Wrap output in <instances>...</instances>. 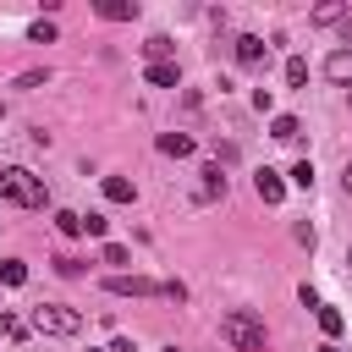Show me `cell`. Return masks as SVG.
<instances>
[{"mask_svg":"<svg viewBox=\"0 0 352 352\" xmlns=\"http://www.w3.org/2000/svg\"><path fill=\"white\" fill-rule=\"evenodd\" d=\"M148 82H154V88H182V66H176V60H154V66H148Z\"/></svg>","mask_w":352,"mask_h":352,"instance_id":"obj_9","label":"cell"},{"mask_svg":"<svg viewBox=\"0 0 352 352\" xmlns=\"http://www.w3.org/2000/svg\"><path fill=\"white\" fill-rule=\"evenodd\" d=\"M319 352H341V346H336V341H324V346H319Z\"/></svg>","mask_w":352,"mask_h":352,"instance_id":"obj_26","label":"cell"},{"mask_svg":"<svg viewBox=\"0 0 352 352\" xmlns=\"http://www.w3.org/2000/svg\"><path fill=\"white\" fill-rule=\"evenodd\" d=\"M346 264H352V248H346Z\"/></svg>","mask_w":352,"mask_h":352,"instance_id":"obj_27","label":"cell"},{"mask_svg":"<svg viewBox=\"0 0 352 352\" xmlns=\"http://www.w3.org/2000/svg\"><path fill=\"white\" fill-rule=\"evenodd\" d=\"M0 198H11V204H22V209H44V204H50L44 182H38L33 170H22V165H6V170H0Z\"/></svg>","mask_w":352,"mask_h":352,"instance_id":"obj_2","label":"cell"},{"mask_svg":"<svg viewBox=\"0 0 352 352\" xmlns=\"http://www.w3.org/2000/svg\"><path fill=\"white\" fill-rule=\"evenodd\" d=\"M292 182H297V187H314V165L297 160V165H292Z\"/></svg>","mask_w":352,"mask_h":352,"instance_id":"obj_21","label":"cell"},{"mask_svg":"<svg viewBox=\"0 0 352 352\" xmlns=\"http://www.w3.org/2000/svg\"><path fill=\"white\" fill-rule=\"evenodd\" d=\"M341 187H346V192H352V165H346V170H341Z\"/></svg>","mask_w":352,"mask_h":352,"instance_id":"obj_25","label":"cell"},{"mask_svg":"<svg viewBox=\"0 0 352 352\" xmlns=\"http://www.w3.org/2000/svg\"><path fill=\"white\" fill-rule=\"evenodd\" d=\"M297 132H302L297 116H275V121H270V138H280V143H297Z\"/></svg>","mask_w":352,"mask_h":352,"instance_id":"obj_12","label":"cell"},{"mask_svg":"<svg viewBox=\"0 0 352 352\" xmlns=\"http://www.w3.org/2000/svg\"><path fill=\"white\" fill-rule=\"evenodd\" d=\"M104 286H110L116 297H154V292L165 297V286H160V280H143V275H110Z\"/></svg>","mask_w":352,"mask_h":352,"instance_id":"obj_4","label":"cell"},{"mask_svg":"<svg viewBox=\"0 0 352 352\" xmlns=\"http://www.w3.org/2000/svg\"><path fill=\"white\" fill-rule=\"evenodd\" d=\"M132 192H138V187H132L126 176H104V198H110V204H132Z\"/></svg>","mask_w":352,"mask_h":352,"instance_id":"obj_13","label":"cell"},{"mask_svg":"<svg viewBox=\"0 0 352 352\" xmlns=\"http://www.w3.org/2000/svg\"><path fill=\"white\" fill-rule=\"evenodd\" d=\"M0 336H11V341H22V336H28V324H22L16 314H6V308H0Z\"/></svg>","mask_w":352,"mask_h":352,"instance_id":"obj_19","label":"cell"},{"mask_svg":"<svg viewBox=\"0 0 352 352\" xmlns=\"http://www.w3.org/2000/svg\"><path fill=\"white\" fill-rule=\"evenodd\" d=\"M104 264H132V253L121 242H104Z\"/></svg>","mask_w":352,"mask_h":352,"instance_id":"obj_23","label":"cell"},{"mask_svg":"<svg viewBox=\"0 0 352 352\" xmlns=\"http://www.w3.org/2000/svg\"><path fill=\"white\" fill-rule=\"evenodd\" d=\"M94 11H99L104 22H132V16H138V0H99Z\"/></svg>","mask_w":352,"mask_h":352,"instance_id":"obj_8","label":"cell"},{"mask_svg":"<svg viewBox=\"0 0 352 352\" xmlns=\"http://www.w3.org/2000/svg\"><path fill=\"white\" fill-rule=\"evenodd\" d=\"M28 38H33V44H50V38H55V22H33Z\"/></svg>","mask_w":352,"mask_h":352,"instance_id":"obj_20","label":"cell"},{"mask_svg":"<svg viewBox=\"0 0 352 352\" xmlns=\"http://www.w3.org/2000/svg\"><path fill=\"white\" fill-rule=\"evenodd\" d=\"M82 231H88V236H104L110 220H104V214H82Z\"/></svg>","mask_w":352,"mask_h":352,"instance_id":"obj_22","label":"cell"},{"mask_svg":"<svg viewBox=\"0 0 352 352\" xmlns=\"http://www.w3.org/2000/svg\"><path fill=\"white\" fill-rule=\"evenodd\" d=\"M220 341H226L231 352H264V319L248 314V308H231V314L220 319Z\"/></svg>","mask_w":352,"mask_h":352,"instance_id":"obj_1","label":"cell"},{"mask_svg":"<svg viewBox=\"0 0 352 352\" xmlns=\"http://www.w3.org/2000/svg\"><path fill=\"white\" fill-rule=\"evenodd\" d=\"M143 55H148V66H154V60H170V38H160V33H154V38L143 44Z\"/></svg>","mask_w":352,"mask_h":352,"instance_id":"obj_17","label":"cell"},{"mask_svg":"<svg viewBox=\"0 0 352 352\" xmlns=\"http://www.w3.org/2000/svg\"><path fill=\"white\" fill-rule=\"evenodd\" d=\"M38 82H50V72H22L16 77V88H38Z\"/></svg>","mask_w":352,"mask_h":352,"instance_id":"obj_24","label":"cell"},{"mask_svg":"<svg viewBox=\"0 0 352 352\" xmlns=\"http://www.w3.org/2000/svg\"><path fill=\"white\" fill-rule=\"evenodd\" d=\"M286 82H292V88H302V82H308V60H302V55H292V60H286Z\"/></svg>","mask_w":352,"mask_h":352,"instance_id":"obj_18","label":"cell"},{"mask_svg":"<svg viewBox=\"0 0 352 352\" xmlns=\"http://www.w3.org/2000/svg\"><path fill=\"white\" fill-rule=\"evenodd\" d=\"M324 77L341 82V88H352V50H336V55L324 60Z\"/></svg>","mask_w":352,"mask_h":352,"instance_id":"obj_7","label":"cell"},{"mask_svg":"<svg viewBox=\"0 0 352 352\" xmlns=\"http://www.w3.org/2000/svg\"><path fill=\"white\" fill-rule=\"evenodd\" d=\"M170 352H176V346H170Z\"/></svg>","mask_w":352,"mask_h":352,"instance_id":"obj_28","label":"cell"},{"mask_svg":"<svg viewBox=\"0 0 352 352\" xmlns=\"http://www.w3.org/2000/svg\"><path fill=\"white\" fill-rule=\"evenodd\" d=\"M160 154L187 160V154H192V138H187V132H160Z\"/></svg>","mask_w":352,"mask_h":352,"instance_id":"obj_10","label":"cell"},{"mask_svg":"<svg viewBox=\"0 0 352 352\" xmlns=\"http://www.w3.org/2000/svg\"><path fill=\"white\" fill-rule=\"evenodd\" d=\"M0 280H6V286H22V280H28V264H22V258H6V264H0Z\"/></svg>","mask_w":352,"mask_h":352,"instance_id":"obj_15","label":"cell"},{"mask_svg":"<svg viewBox=\"0 0 352 352\" xmlns=\"http://www.w3.org/2000/svg\"><path fill=\"white\" fill-rule=\"evenodd\" d=\"M33 330L38 336H77L82 330V314L77 308H60V302H44V308H33Z\"/></svg>","mask_w":352,"mask_h":352,"instance_id":"obj_3","label":"cell"},{"mask_svg":"<svg viewBox=\"0 0 352 352\" xmlns=\"http://www.w3.org/2000/svg\"><path fill=\"white\" fill-rule=\"evenodd\" d=\"M55 231H60V236H77V231H82V214H72V209H55Z\"/></svg>","mask_w":352,"mask_h":352,"instance_id":"obj_14","label":"cell"},{"mask_svg":"<svg viewBox=\"0 0 352 352\" xmlns=\"http://www.w3.org/2000/svg\"><path fill=\"white\" fill-rule=\"evenodd\" d=\"M236 60H242V66H264V60H270V44H264L258 33H242V38H236Z\"/></svg>","mask_w":352,"mask_h":352,"instance_id":"obj_5","label":"cell"},{"mask_svg":"<svg viewBox=\"0 0 352 352\" xmlns=\"http://www.w3.org/2000/svg\"><path fill=\"white\" fill-rule=\"evenodd\" d=\"M314 314H319V330H324V336H341V324H346L341 308H314Z\"/></svg>","mask_w":352,"mask_h":352,"instance_id":"obj_16","label":"cell"},{"mask_svg":"<svg viewBox=\"0 0 352 352\" xmlns=\"http://www.w3.org/2000/svg\"><path fill=\"white\" fill-rule=\"evenodd\" d=\"M198 176H204V182H198V198H226V176H220V165H204Z\"/></svg>","mask_w":352,"mask_h":352,"instance_id":"obj_11","label":"cell"},{"mask_svg":"<svg viewBox=\"0 0 352 352\" xmlns=\"http://www.w3.org/2000/svg\"><path fill=\"white\" fill-rule=\"evenodd\" d=\"M253 187H258V198H264V204H280V198H286V182H280V170H270V165L253 176Z\"/></svg>","mask_w":352,"mask_h":352,"instance_id":"obj_6","label":"cell"}]
</instances>
